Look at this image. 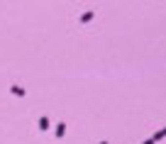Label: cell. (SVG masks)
<instances>
[{"mask_svg":"<svg viewBox=\"0 0 166 144\" xmlns=\"http://www.w3.org/2000/svg\"><path fill=\"white\" fill-rule=\"evenodd\" d=\"M144 144H156V142H154V139H149V142H144Z\"/></svg>","mask_w":166,"mask_h":144,"instance_id":"obj_6","label":"cell"},{"mask_svg":"<svg viewBox=\"0 0 166 144\" xmlns=\"http://www.w3.org/2000/svg\"><path fill=\"white\" fill-rule=\"evenodd\" d=\"M10 90H12V95H20V98L25 95V88H20V86H12Z\"/></svg>","mask_w":166,"mask_h":144,"instance_id":"obj_2","label":"cell"},{"mask_svg":"<svg viewBox=\"0 0 166 144\" xmlns=\"http://www.w3.org/2000/svg\"><path fill=\"white\" fill-rule=\"evenodd\" d=\"M49 127V120L47 117H39V130H47Z\"/></svg>","mask_w":166,"mask_h":144,"instance_id":"obj_4","label":"cell"},{"mask_svg":"<svg viewBox=\"0 0 166 144\" xmlns=\"http://www.w3.org/2000/svg\"><path fill=\"white\" fill-rule=\"evenodd\" d=\"M93 15H95L93 10H91V12H86V15H81V22H91V20H93Z\"/></svg>","mask_w":166,"mask_h":144,"instance_id":"obj_3","label":"cell"},{"mask_svg":"<svg viewBox=\"0 0 166 144\" xmlns=\"http://www.w3.org/2000/svg\"><path fill=\"white\" fill-rule=\"evenodd\" d=\"M64 134H66V125H64V122H59V127H56V139H61Z\"/></svg>","mask_w":166,"mask_h":144,"instance_id":"obj_1","label":"cell"},{"mask_svg":"<svg viewBox=\"0 0 166 144\" xmlns=\"http://www.w3.org/2000/svg\"><path fill=\"white\" fill-rule=\"evenodd\" d=\"M152 139H154V142H159V139H164V130H159V132H156V134H154Z\"/></svg>","mask_w":166,"mask_h":144,"instance_id":"obj_5","label":"cell"}]
</instances>
